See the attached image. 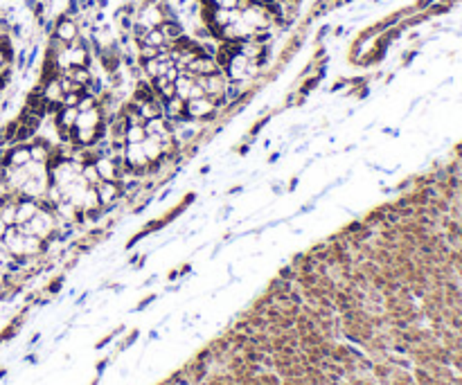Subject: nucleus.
Returning a JSON list of instances; mask_svg holds the SVG:
<instances>
[{
  "label": "nucleus",
  "mask_w": 462,
  "mask_h": 385,
  "mask_svg": "<svg viewBox=\"0 0 462 385\" xmlns=\"http://www.w3.org/2000/svg\"><path fill=\"white\" fill-rule=\"evenodd\" d=\"M57 126L68 142L82 146L93 144L100 137L104 126L102 108L93 95L86 93V88L70 93L59 102Z\"/></svg>",
  "instance_id": "423d86ee"
},
{
  "label": "nucleus",
  "mask_w": 462,
  "mask_h": 385,
  "mask_svg": "<svg viewBox=\"0 0 462 385\" xmlns=\"http://www.w3.org/2000/svg\"><path fill=\"white\" fill-rule=\"evenodd\" d=\"M52 156L43 144H23L9 151L3 165V179L14 196L41 199L50 185Z\"/></svg>",
  "instance_id": "39448f33"
},
{
  "label": "nucleus",
  "mask_w": 462,
  "mask_h": 385,
  "mask_svg": "<svg viewBox=\"0 0 462 385\" xmlns=\"http://www.w3.org/2000/svg\"><path fill=\"white\" fill-rule=\"evenodd\" d=\"M52 232V214L38 199L12 196L0 205V241L12 250H34Z\"/></svg>",
  "instance_id": "20e7f679"
},
{
  "label": "nucleus",
  "mask_w": 462,
  "mask_h": 385,
  "mask_svg": "<svg viewBox=\"0 0 462 385\" xmlns=\"http://www.w3.org/2000/svg\"><path fill=\"white\" fill-rule=\"evenodd\" d=\"M174 135L158 97L137 93L135 102L124 108L117 126V149L126 167L137 172L161 165L172 151Z\"/></svg>",
  "instance_id": "f03ea898"
},
{
  "label": "nucleus",
  "mask_w": 462,
  "mask_h": 385,
  "mask_svg": "<svg viewBox=\"0 0 462 385\" xmlns=\"http://www.w3.org/2000/svg\"><path fill=\"white\" fill-rule=\"evenodd\" d=\"M113 176L102 160L64 156L52 160L47 196L59 212L88 216L111 199Z\"/></svg>",
  "instance_id": "7ed1b4c3"
},
{
  "label": "nucleus",
  "mask_w": 462,
  "mask_h": 385,
  "mask_svg": "<svg viewBox=\"0 0 462 385\" xmlns=\"http://www.w3.org/2000/svg\"><path fill=\"white\" fill-rule=\"evenodd\" d=\"M156 97L165 111L190 120L212 115L225 95V77L212 59L185 38L147 56Z\"/></svg>",
  "instance_id": "f257e3e1"
}]
</instances>
